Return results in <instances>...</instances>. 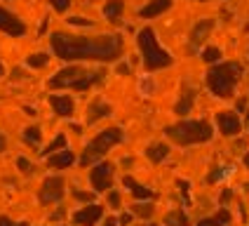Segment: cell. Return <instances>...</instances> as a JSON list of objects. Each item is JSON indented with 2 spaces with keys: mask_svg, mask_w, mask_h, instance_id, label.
Here are the masks:
<instances>
[{
  "mask_svg": "<svg viewBox=\"0 0 249 226\" xmlns=\"http://www.w3.org/2000/svg\"><path fill=\"white\" fill-rule=\"evenodd\" d=\"M52 50L64 61H78V59H97V61H113L120 56L123 40L118 36H101V38H78L66 33L52 36Z\"/></svg>",
  "mask_w": 249,
  "mask_h": 226,
  "instance_id": "obj_1",
  "label": "cell"
},
{
  "mask_svg": "<svg viewBox=\"0 0 249 226\" xmlns=\"http://www.w3.org/2000/svg\"><path fill=\"white\" fill-rule=\"evenodd\" d=\"M104 73H87L80 66H69V69L56 71L54 75L47 80V87L50 90H78V92H85L89 90L92 85L101 83Z\"/></svg>",
  "mask_w": 249,
  "mask_h": 226,
  "instance_id": "obj_2",
  "label": "cell"
},
{
  "mask_svg": "<svg viewBox=\"0 0 249 226\" xmlns=\"http://www.w3.org/2000/svg\"><path fill=\"white\" fill-rule=\"evenodd\" d=\"M165 134L179 146H191V144H205L214 137V130L207 120H181L177 125H169Z\"/></svg>",
  "mask_w": 249,
  "mask_h": 226,
  "instance_id": "obj_3",
  "label": "cell"
},
{
  "mask_svg": "<svg viewBox=\"0 0 249 226\" xmlns=\"http://www.w3.org/2000/svg\"><path fill=\"white\" fill-rule=\"evenodd\" d=\"M240 78H242V66L240 64H235V61L221 64V66H216V69H212L207 73V87L212 90V94L228 99L233 94L235 85L240 83Z\"/></svg>",
  "mask_w": 249,
  "mask_h": 226,
  "instance_id": "obj_4",
  "label": "cell"
},
{
  "mask_svg": "<svg viewBox=\"0 0 249 226\" xmlns=\"http://www.w3.org/2000/svg\"><path fill=\"white\" fill-rule=\"evenodd\" d=\"M123 139H124V132L120 130V127H106V130H101L97 137L85 146L83 155H80V165L87 168V165L99 163V158H104L113 146H118Z\"/></svg>",
  "mask_w": 249,
  "mask_h": 226,
  "instance_id": "obj_5",
  "label": "cell"
},
{
  "mask_svg": "<svg viewBox=\"0 0 249 226\" xmlns=\"http://www.w3.org/2000/svg\"><path fill=\"white\" fill-rule=\"evenodd\" d=\"M139 47H141V55H143V64L148 71H158V69H165L172 64V56L167 55L165 50L158 45L155 40V33L151 28H143L139 33Z\"/></svg>",
  "mask_w": 249,
  "mask_h": 226,
  "instance_id": "obj_6",
  "label": "cell"
},
{
  "mask_svg": "<svg viewBox=\"0 0 249 226\" xmlns=\"http://www.w3.org/2000/svg\"><path fill=\"white\" fill-rule=\"evenodd\" d=\"M64 193H66V179L64 177H47L40 184L38 198H40L42 205H54V203H59L64 198Z\"/></svg>",
  "mask_w": 249,
  "mask_h": 226,
  "instance_id": "obj_7",
  "label": "cell"
},
{
  "mask_svg": "<svg viewBox=\"0 0 249 226\" xmlns=\"http://www.w3.org/2000/svg\"><path fill=\"white\" fill-rule=\"evenodd\" d=\"M113 165L111 163H97L94 168L89 170V182H92V188L97 193H108L113 188Z\"/></svg>",
  "mask_w": 249,
  "mask_h": 226,
  "instance_id": "obj_8",
  "label": "cell"
},
{
  "mask_svg": "<svg viewBox=\"0 0 249 226\" xmlns=\"http://www.w3.org/2000/svg\"><path fill=\"white\" fill-rule=\"evenodd\" d=\"M104 217V205L99 203H87L85 207L73 212V224L75 226H97Z\"/></svg>",
  "mask_w": 249,
  "mask_h": 226,
  "instance_id": "obj_9",
  "label": "cell"
},
{
  "mask_svg": "<svg viewBox=\"0 0 249 226\" xmlns=\"http://www.w3.org/2000/svg\"><path fill=\"white\" fill-rule=\"evenodd\" d=\"M216 127L223 137H235L242 132V120L235 111H221L216 113Z\"/></svg>",
  "mask_w": 249,
  "mask_h": 226,
  "instance_id": "obj_10",
  "label": "cell"
},
{
  "mask_svg": "<svg viewBox=\"0 0 249 226\" xmlns=\"http://www.w3.org/2000/svg\"><path fill=\"white\" fill-rule=\"evenodd\" d=\"M0 31L7 33V36H12V38H19V36L26 33V24L17 14L10 12V10L0 7Z\"/></svg>",
  "mask_w": 249,
  "mask_h": 226,
  "instance_id": "obj_11",
  "label": "cell"
},
{
  "mask_svg": "<svg viewBox=\"0 0 249 226\" xmlns=\"http://www.w3.org/2000/svg\"><path fill=\"white\" fill-rule=\"evenodd\" d=\"M50 104H52V109H54L56 115H61V118H71L73 111H75V104H73V99L69 94H52L50 97Z\"/></svg>",
  "mask_w": 249,
  "mask_h": 226,
  "instance_id": "obj_12",
  "label": "cell"
},
{
  "mask_svg": "<svg viewBox=\"0 0 249 226\" xmlns=\"http://www.w3.org/2000/svg\"><path fill=\"white\" fill-rule=\"evenodd\" d=\"M73 163H75V153H73L71 149H64V151H59V153L47 155V165L54 170H66V168H71Z\"/></svg>",
  "mask_w": 249,
  "mask_h": 226,
  "instance_id": "obj_13",
  "label": "cell"
},
{
  "mask_svg": "<svg viewBox=\"0 0 249 226\" xmlns=\"http://www.w3.org/2000/svg\"><path fill=\"white\" fill-rule=\"evenodd\" d=\"M123 184L127 186V188H129V191H132V196L137 198V200H153V196H155L148 186H143V184L134 182L129 174H127V177H123Z\"/></svg>",
  "mask_w": 249,
  "mask_h": 226,
  "instance_id": "obj_14",
  "label": "cell"
},
{
  "mask_svg": "<svg viewBox=\"0 0 249 226\" xmlns=\"http://www.w3.org/2000/svg\"><path fill=\"white\" fill-rule=\"evenodd\" d=\"M167 155H169V146L162 144V141H155V144H151V146L146 149V158H148L151 163H155V165L167 160Z\"/></svg>",
  "mask_w": 249,
  "mask_h": 226,
  "instance_id": "obj_15",
  "label": "cell"
},
{
  "mask_svg": "<svg viewBox=\"0 0 249 226\" xmlns=\"http://www.w3.org/2000/svg\"><path fill=\"white\" fill-rule=\"evenodd\" d=\"M106 115H111V106L106 101H94L89 106V111H87V123L92 125V123H97V120L106 118Z\"/></svg>",
  "mask_w": 249,
  "mask_h": 226,
  "instance_id": "obj_16",
  "label": "cell"
},
{
  "mask_svg": "<svg viewBox=\"0 0 249 226\" xmlns=\"http://www.w3.org/2000/svg\"><path fill=\"white\" fill-rule=\"evenodd\" d=\"M231 219H233L231 212L226 210V207H221L216 214H212V217H207V219H200L197 226H226V224H231Z\"/></svg>",
  "mask_w": 249,
  "mask_h": 226,
  "instance_id": "obj_17",
  "label": "cell"
},
{
  "mask_svg": "<svg viewBox=\"0 0 249 226\" xmlns=\"http://www.w3.org/2000/svg\"><path fill=\"white\" fill-rule=\"evenodd\" d=\"M64 149H69V139H66V134H64V132H59L54 139H52L50 144H47V146H45V151H40V153L47 158V155L59 153V151H64Z\"/></svg>",
  "mask_w": 249,
  "mask_h": 226,
  "instance_id": "obj_18",
  "label": "cell"
},
{
  "mask_svg": "<svg viewBox=\"0 0 249 226\" xmlns=\"http://www.w3.org/2000/svg\"><path fill=\"white\" fill-rule=\"evenodd\" d=\"M193 101H195V90H186L181 99L177 101V106H174V111L179 113V115H186V113H191L193 109Z\"/></svg>",
  "mask_w": 249,
  "mask_h": 226,
  "instance_id": "obj_19",
  "label": "cell"
},
{
  "mask_svg": "<svg viewBox=\"0 0 249 226\" xmlns=\"http://www.w3.org/2000/svg\"><path fill=\"white\" fill-rule=\"evenodd\" d=\"M132 214L139 217V219H151L153 214H155V205H153L151 200H146V203H134V205H132Z\"/></svg>",
  "mask_w": 249,
  "mask_h": 226,
  "instance_id": "obj_20",
  "label": "cell"
},
{
  "mask_svg": "<svg viewBox=\"0 0 249 226\" xmlns=\"http://www.w3.org/2000/svg\"><path fill=\"white\" fill-rule=\"evenodd\" d=\"M165 226H191V222H188V214L183 210H172L165 217Z\"/></svg>",
  "mask_w": 249,
  "mask_h": 226,
  "instance_id": "obj_21",
  "label": "cell"
},
{
  "mask_svg": "<svg viewBox=\"0 0 249 226\" xmlns=\"http://www.w3.org/2000/svg\"><path fill=\"white\" fill-rule=\"evenodd\" d=\"M169 5H172V0H153L151 5H146V7L141 10V17H155V14L165 12Z\"/></svg>",
  "mask_w": 249,
  "mask_h": 226,
  "instance_id": "obj_22",
  "label": "cell"
},
{
  "mask_svg": "<svg viewBox=\"0 0 249 226\" xmlns=\"http://www.w3.org/2000/svg\"><path fill=\"white\" fill-rule=\"evenodd\" d=\"M123 0H111V2H106V7H104V14H106V19H111V21H118V17L123 14Z\"/></svg>",
  "mask_w": 249,
  "mask_h": 226,
  "instance_id": "obj_23",
  "label": "cell"
},
{
  "mask_svg": "<svg viewBox=\"0 0 249 226\" xmlns=\"http://www.w3.org/2000/svg\"><path fill=\"white\" fill-rule=\"evenodd\" d=\"M24 141L31 144V146H38L42 141V130L38 125H28L26 130H24Z\"/></svg>",
  "mask_w": 249,
  "mask_h": 226,
  "instance_id": "obj_24",
  "label": "cell"
},
{
  "mask_svg": "<svg viewBox=\"0 0 249 226\" xmlns=\"http://www.w3.org/2000/svg\"><path fill=\"white\" fill-rule=\"evenodd\" d=\"M47 61H50V55H45V52H36V55L26 56V66L31 69H42Z\"/></svg>",
  "mask_w": 249,
  "mask_h": 226,
  "instance_id": "obj_25",
  "label": "cell"
},
{
  "mask_svg": "<svg viewBox=\"0 0 249 226\" xmlns=\"http://www.w3.org/2000/svg\"><path fill=\"white\" fill-rule=\"evenodd\" d=\"M209 28H212V21H202V24H197V26L193 28V33H191V40H193V42H202Z\"/></svg>",
  "mask_w": 249,
  "mask_h": 226,
  "instance_id": "obj_26",
  "label": "cell"
},
{
  "mask_svg": "<svg viewBox=\"0 0 249 226\" xmlns=\"http://www.w3.org/2000/svg\"><path fill=\"white\" fill-rule=\"evenodd\" d=\"M17 168H19V172H21V174H33V163H31V160H28V158H24V155H19V158H17Z\"/></svg>",
  "mask_w": 249,
  "mask_h": 226,
  "instance_id": "obj_27",
  "label": "cell"
},
{
  "mask_svg": "<svg viewBox=\"0 0 249 226\" xmlns=\"http://www.w3.org/2000/svg\"><path fill=\"white\" fill-rule=\"evenodd\" d=\"M106 200H108L111 210H120V207H123V196H120V191H108Z\"/></svg>",
  "mask_w": 249,
  "mask_h": 226,
  "instance_id": "obj_28",
  "label": "cell"
},
{
  "mask_svg": "<svg viewBox=\"0 0 249 226\" xmlns=\"http://www.w3.org/2000/svg\"><path fill=\"white\" fill-rule=\"evenodd\" d=\"M219 56H221V50H219V47H207L205 55H202V59H205V61H216Z\"/></svg>",
  "mask_w": 249,
  "mask_h": 226,
  "instance_id": "obj_29",
  "label": "cell"
},
{
  "mask_svg": "<svg viewBox=\"0 0 249 226\" xmlns=\"http://www.w3.org/2000/svg\"><path fill=\"white\" fill-rule=\"evenodd\" d=\"M223 174H228V168H216V172H212V174L207 177V182L209 184H216L223 177Z\"/></svg>",
  "mask_w": 249,
  "mask_h": 226,
  "instance_id": "obj_30",
  "label": "cell"
},
{
  "mask_svg": "<svg viewBox=\"0 0 249 226\" xmlns=\"http://www.w3.org/2000/svg\"><path fill=\"white\" fill-rule=\"evenodd\" d=\"M50 5L54 7L56 12H66V10H69V5H71V0H50Z\"/></svg>",
  "mask_w": 249,
  "mask_h": 226,
  "instance_id": "obj_31",
  "label": "cell"
},
{
  "mask_svg": "<svg viewBox=\"0 0 249 226\" xmlns=\"http://www.w3.org/2000/svg\"><path fill=\"white\" fill-rule=\"evenodd\" d=\"M73 198H75V200H83V203H92V193H87V191H78V188H75V191H73Z\"/></svg>",
  "mask_w": 249,
  "mask_h": 226,
  "instance_id": "obj_32",
  "label": "cell"
},
{
  "mask_svg": "<svg viewBox=\"0 0 249 226\" xmlns=\"http://www.w3.org/2000/svg\"><path fill=\"white\" fill-rule=\"evenodd\" d=\"M0 226H28V224H26V222H12L10 217L0 214Z\"/></svg>",
  "mask_w": 249,
  "mask_h": 226,
  "instance_id": "obj_33",
  "label": "cell"
},
{
  "mask_svg": "<svg viewBox=\"0 0 249 226\" xmlns=\"http://www.w3.org/2000/svg\"><path fill=\"white\" fill-rule=\"evenodd\" d=\"M132 219H134V214H132V212H123V214H120V219H118V224H120V226H129V224H132Z\"/></svg>",
  "mask_w": 249,
  "mask_h": 226,
  "instance_id": "obj_34",
  "label": "cell"
},
{
  "mask_svg": "<svg viewBox=\"0 0 249 226\" xmlns=\"http://www.w3.org/2000/svg\"><path fill=\"white\" fill-rule=\"evenodd\" d=\"M69 24H75V26H92V21H87L83 17H71Z\"/></svg>",
  "mask_w": 249,
  "mask_h": 226,
  "instance_id": "obj_35",
  "label": "cell"
},
{
  "mask_svg": "<svg viewBox=\"0 0 249 226\" xmlns=\"http://www.w3.org/2000/svg\"><path fill=\"white\" fill-rule=\"evenodd\" d=\"M177 184H179V188H181V193H183V196L188 198V186H191V184L186 182V179H179V182H177Z\"/></svg>",
  "mask_w": 249,
  "mask_h": 226,
  "instance_id": "obj_36",
  "label": "cell"
},
{
  "mask_svg": "<svg viewBox=\"0 0 249 226\" xmlns=\"http://www.w3.org/2000/svg\"><path fill=\"white\" fill-rule=\"evenodd\" d=\"M231 198H233V191H231V188H226V191L221 193V205H226V203H228Z\"/></svg>",
  "mask_w": 249,
  "mask_h": 226,
  "instance_id": "obj_37",
  "label": "cell"
},
{
  "mask_svg": "<svg viewBox=\"0 0 249 226\" xmlns=\"http://www.w3.org/2000/svg\"><path fill=\"white\" fill-rule=\"evenodd\" d=\"M5 149H7V139H5V134L0 132V153H2Z\"/></svg>",
  "mask_w": 249,
  "mask_h": 226,
  "instance_id": "obj_38",
  "label": "cell"
},
{
  "mask_svg": "<svg viewBox=\"0 0 249 226\" xmlns=\"http://www.w3.org/2000/svg\"><path fill=\"white\" fill-rule=\"evenodd\" d=\"M101 226H118V219H115V217H108V219H106Z\"/></svg>",
  "mask_w": 249,
  "mask_h": 226,
  "instance_id": "obj_39",
  "label": "cell"
},
{
  "mask_svg": "<svg viewBox=\"0 0 249 226\" xmlns=\"http://www.w3.org/2000/svg\"><path fill=\"white\" fill-rule=\"evenodd\" d=\"M24 111H26V115H31V118H33V115H38V111H36V109H31V106H24Z\"/></svg>",
  "mask_w": 249,
  "mask_h": 226,
  "instance_id": "obj_40",
  "label": "cell"
},
{
  "mask_svg": "<svg viewBox=\"0 0 249 226\" xmlns=\"http://www.w3.org/2000/svg\"><path fill=\"white\" fill-rule=\"evenodd\" d=\"M242 163H245V168L249 170V153H245V158H242Z\"/></svg>",
  "mask_w": 249,
  "mask_h": 226,
  "instance_id": "obj_41",
  "label": "cell"
},
{
  "mask_svg": "<svg viewBox=\"0 0 249 226\" xmlns=\"http://www.w3.org/2000/svg\"><path fill=\"white\" fill-rule=\"evenodd\" d=\"M2 75H5V69H2V64H0V78H2Z\"/></svg>",
  "mask_w": 249,
  "mask_h": 226,
  "instance_id": "obj_42",
  "label": "cell"
},
{
  "mask_svg": "<svg viewBox=\"0 0 249 226\" xmlns=\"http://www.w3.org/2000/svg\"><path fill=\"white\" fill-rule=\"evenodd\" d=\"M146 226H155V224H146Z\"/></svg>",
  "mask_w": 249,
  "mask_h": 226,
  "instance_id": "obj_43",
  "label": "cell"
}]
</instances>
